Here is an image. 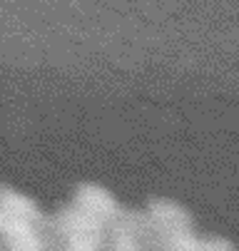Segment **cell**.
<instances>
[{
    "instance_id": "2",
    "label": "cell",
    "mask_w": 239,
    "mask_h": 251,
    "mask_svg": "<svg viewBox=\"0 0 239 251\" xmlns=\"http://www.w3.org/2000/svg\"><path fill=\"white\" fill-rule=\"evenodd\" d=\"M0 239L5 251H50L53 226L27 197L0 189Z\"/></svg>"
},
{
    "instance_id": "1",
    "label": "cell",
    "mask_w": 239,
    "mask_h": 251,
    "mask_svg": "<svg viewBox=\"0 0 239 251\" xmlns=\"http://www.w3.org/2000/svg\"><path fill=\"white\" fill-rule=\"evenodd\" d=\"M115 199L100 187L85 184L78 189L73 204L67 206L57 224L53 226V239L60 251H102L107 231L117 217Z\"/></svg>"
}]
</instances>
